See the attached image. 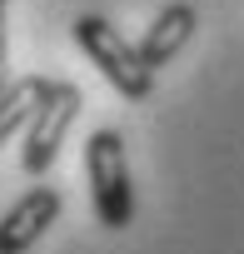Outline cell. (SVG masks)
<instances>
[{
	"label": "cell",
	"mask_w": 244,
	"mask_h": 254,
	"mask_svg": "<svg viewBox=\"0 0 244 254\" xmlns=\"http://www.w3.org/2000/svg\"><path fill=\"white\" fill-rule=\"evenodd\" d=\"M5 5H10V0H0V90L10 85V65H5Z\"/></svg>",
	"instance_id": "52a82bcc"
},
{
	"label": "cell",
	"mask_w": 244,
	"mask_h": 254,
	"mask_svg": "<svg viewBox=\"0 0 244 254\" xmlns=\"http://www.w3.org/2000/svg\"><path fill=\"white\" fill-rule=\"evenodd\" d=\"M85 180H90L95 219L105 229H130L135 185H130V160H125V135L120 130H95L85 140Z\"/></svg>",
	"instance_id": "6da1fadb"
},
{
	"label": "cell",
	"mask_w": 244,
	"mask_h": 254,
	"mask_svg": "<svg viewBox=\"0 0 244 254\" xmlns=\"http://www.w3.org/2000/svg\"><path fill=\"white\" fill-rule=\"evenodd\" d=\"M40 90H45V75H20V80H10L0 90V145H10V135L30 120Z\"/></svg>",
	"instance_id": "8992f818"
},
{
	"label": "cell",
	"mask_w": 244,
	"mask_h": 254,
	"mask_svg": "<svg viewBox=\"0 0 244 254\" xmlns=\"http://www.w3.org/2000/svg\"><path fill=\"white\" fill-rule=\"evenodd\" d=\"M60 190L55 185H30L0 219V254H25L40 244V234L60 219Z\"/></svg>",
	"instance_id": "277c9868"
},
{
	"label": "cell",
	"mask_w": 244,
	"mask_h": 254,
	"mask_svg": "<svg viewBox=\"0 0 244 254\" xmlns=\"http://www.w3.org/2000/svg\"><path fill=\"white\" fill-rule=\"evenodd\" d=\"M189 35H194V5H165L155 15V25H145V40L135 50H140V60L150 70H160L189 45Z\"/></svg>",
	"instance_id": "5b68a950"
},
{
	"label": "cell",
	"mask_w": 244,
	"mask_h": 254,
	"mask_svg": "<svg viewBox=\"0 0 244 254\" xmlns=\"http://www.w3.org/2000/svg\"><path fill=\"white\" fill-rule=\"evenodd\" d=\"M80 105H85L80 85H70V80H45V90H40L30 120H25V145H20V170H25L30 180L50 175V165L60 160V145H65V135H70V125L80 120Z\"/></svg>",
	"instance_id": "7a4b0ae2"
},
{
	"label": "cell",
	"mask_w": 244,
	"mask_h": 254,
	"mask_svg": "<svg viewBox=\"0 0 244 254\" xmlns=\"http://www.w3.org/2000/svg\"><path fill=\"white\" fill-rule=\"evenodd\" d=\"M75 45L90 55V65L125 95V100H150V90H155V70L140 60V50L120 35L105 15H80L75 25Z\"/></svg>",
	"instance_id": "3957f363"
}]
</instances>
